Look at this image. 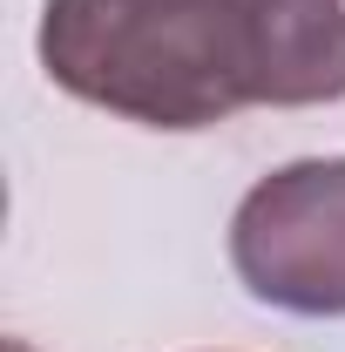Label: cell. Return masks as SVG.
I'll use <instances>...</instances> for the list:
<instances>
[{
    "label": "cell",
    "mask_w": 345,
    "mask_h": 352,
    "mask_svg": "<svg viewBox=\"0 0 345 352\" xmlns=\"http://www.w3.org/2000/svg\"><path fill=\"white\" fill-rule=\"evenodd\" d=\"M244 292L298 318H345V156H304L258 176L230 217Z\"/></svg>",
    "instance_id": "obj_2"
},
{
    "label": "cell",
    "mask_w": 345,
    "mask_h": 352,
    "mask_svg": "<svg viewBox=\"0 0 345 352\" xmlns=\"http://www.w3.org/2000/svg\"><path fill=\"white\" fill-rule=\"evenodd\" d=\"M41 68L88 109L142 129H216L244 95L237 0H47Z\"/></svg>",
    "instance_id": "obj_1"
},
{
    "label": "cell",
    "mask_w": 345,
    "mask_h": 352,
    "mask_svg": "<svg viewBox=\"0 0 345 352\" xmlns=\"http://www.w3.org/2000/svg\"><path fill=\"white\" fill-rule=\"evenodd\" d=\"M251 109H318L345 95V0H237Z\"/></svg>",
    "instance_id": "obj_3"
},
{
    "label": "cell",
    "mask_w": 345,
    "mask_h": 352,
    "mask_svg": "<svg viewBox=\"0 0 345 352\" xmlns=\"http://www.w3.org/2000/svg\"><path fill=\"white\" fill-rule=\"evenodd\" d=\"M7 352H27V346H7Z\"/></svg>",
    "instance_id": "obj_4"
}]
</instances>
